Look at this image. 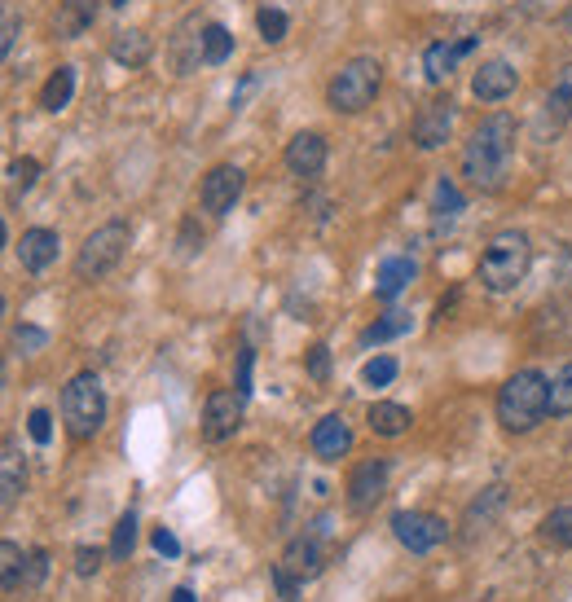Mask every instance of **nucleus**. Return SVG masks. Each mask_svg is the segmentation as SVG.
Listing matches in <instances>:
<instances>
[{
	"label": "nucleus",
	"instance_id": "1",
	"mask_svg": "<svg viewBox=\"0 0 572 602\" xmlns=\"http://www.w3.org/2000/svg\"><path fill=\"white\" fill-rule=\"evenodd\" d=\"M511 154H515V119L489 115L471 132L467 150H462V176H467L480 194H493V189H502L506 172H511Z\"/></svg>",
	"mask_w": 572,
	"mask_h": 602
},
{
	"label": "nucleus",
	"instance_id": "2",
	"mask_svg": "<svg viewBox=\"0 0 572 602\" xmlns=\"http://www.w3.org/2000/svg\"><path fill=\"white\" fill-rule=\"evenodd\" d=\"M550 414V383L542 370H520L502 383L498 392V422L511 436H524Z\"/></svg>",
	"mask_w": 572,
	"mask_h": 602
},
{
	"label": "nucleus",
	"instance_id": "3",
	"mask_svg": "<svg viewBox=\"0 0 572 602\" xmlns=\"http://www.w3.org/2000/svg\"><path fill=\"white\" fill-rule=\"evenodd\" d=\"M528 260H533V247H528V238L520 229L498 233V238H493L489 247H484V255H480L484 291H493V295L515 291V286L524 282V273H528Z\"/></svg>",
	"mask_w": 572,
	"mask_h": 602
},
{
	"label": "nucleus",
	"instance_id": "4",
	"mask_svg": "<svg viewBox=\"0 0 572 602\" xmlns=\"http://www.w3.org/2000/svg\"><path fill=\"white\" fill-rule=\"evenodd\" d=\"M62 422L71 431V440H93L106 422V392H102V378L93 370L75 374L62 392Z\"/></svg>",
	"mask_w": 572,
	"mask_h": 602
},
{
	"label": "nucleus",
	"instance_id": "5",
	"mask_svg": "<svg viewBox=\"0 0 572 602\" xmlns=\"http://www.w3.org/2000/svg\"><path fill=\"white\" fill-rule=\"evenodd\" d=\"M379 84H383V66L374 58H352L335 71V80L326 88V102L344 115H361L374 97H379Z\"/></svg>",
	"mask_w": 572,
	"mask_h": 602
},
{
	"label": "nucleus",
	"instance_id": "6",
	"mask_svg": "<svg viewBox=\"0 0 572 602\" xmlns=\"http://www.w3.org/2000/svg\"><path fill=\"white\" fill-rule=\"evenodd\" d=\"M128 238H132V233H128L124 220H110V225L93 229V233L84 238L80 255H75V273H80L84 282H97V277L115 273L119 260L128 255Z\"/></svg>",
	"mask_w": 572,
	"mask_h": 602
},
{
	"label": "nucleus",
	"instance_id": "7",
	"mask_svg": "<svg viewBox=\"0 0 572 602\" xmlns=\"http://www.w3.org/2000/svg\"><path fill=\"white\" fill-rule=\"evenodd\" d=\"M392 537L401 541L410 554H432L440 541H449V528H445V519L427 515V510H396Z\"/></svg>",
	"mask_w": 572,
	"mask_h": 602
},
{
	"label": "nucleus",
	"instance_id": "8",
	"mask_svg": "<svg viewBox=\"0 0 572 602\" xmlns=\"http://www.w3.org/2000/svg\"><path fill=\"white\" fill-rule=\"evenodd\" d=\"M242 185H247L242 167H234V163H220V167H212V172L203 176V189H198V203H203V211H212V216H225V211H234V203L242 198Z\"/></svg>",
	"mask_w": 572,
	"mask_h": 602
},
{
	"label": "nucleus",
	"instance_id": "9",
	"mask_svg": "<svg viewBox=\"0 0 572 602\" xmlns=\"http://www.w3.org/2000/svg\"><path fill=\"white\" fill-rule=\"evenodd\" d=\"M242 405H247V396L238 392H212L207 396V409H203V436L220 444V440H229L234 431L242 427Z\"/></svg>",
	"mask_w": 572,
	"mask_h": 602
},
{
	"label": "nucleus",
	"instance_id": "10",
	"mask_svg": "<svg viewBox=\"0 0 572 602\" xmlns=\"http://www.w3.org/2000/svg\"><path fill=\"white\" fill-rule=\"evenodd\" d=\"M383 493H388V462H383V457H370V462H361L357 471L348 475V506L352 510H374Z\"/></svg>",
	"mask_w": 572,
	"mask_h": 602
},
{
	"label": "nucleus",
	"instance_id": "11",
	"mask_svg": "<svg viewBox=\"0 0 572 602\" xmlns=\"http://www.w3.org/2000/svg\"><path fill=\"white\" fill-rule=\"evenodd\" d=\"M449 132H454V102H427L423 110H418L414 119V146L418 150H436L449 141Z\"/></svg>",
	"mask_w": 572,
	"mask_h": 602
},
{
	"label": "nucleus",
	"instance_id": "12",
	"mask_svg": "<svg viewBox=\"0 0 572 602\" xmlns=\"http://www.w3.org/2000/svg\"><path fill=\"white\" fill-rule=\"evenodd\" d=\"M515 84H520L515 66L502 62V58H493V62H484L480 71H476V80H471V93H476L480 102H506V97L515 93Z\"/></svg>",
	"mask_w": 572,
	"mask_h": 602
},
{
	"label": "nucleus",
	"instance_id": "13",
	"mask_svg": "<svg viewBox=\"0 0 572 602\" xmlns=\"http://www.w3.org/2000/svg\"><path fill=\"white\" fill-rule=\"evenodd\" d=\"M286 167H291L295 176H304V181L322 176V167H326V141L317 137V132H300V137L286 146Z\"/></svg>",
	"mask_w": 572,
	"mask_h": 602
},
{
	"label": "nucleus",
	"instance_id": "14",
	"mask_svg": "<svg viewBox=\"0 0 572 602\" xmlns=\"http://www.w3.org/2000/svg\"><path fill=\"white\" fill-rule=\"evenodd\" d=\"M282 567H286L291 576H300V581H313V576H322V567H326L322 541H317V537H295L291 545H286V554H282Z\"/></svg>",
	"mask_w": 572,
	"mask_h": 602
},
{
	"label": "nucleus",
	"instance_id": "15",
	"mask_svg": "<svg viewBox=\"0 0 572 602\" xmlns=\"http://www.w3.org/2000/svg\"><path fill=\"white\" fill-rule=\"evenodd\" d=\"M18 260L27 273H44L53 260H58V233L53 229H27L18 242Z\"/></svg>",
	"mask_w": 572,
	"mask_h": 602
},
{
	"label": "nucleus",
	"instance_id": "16",
	"mask_svg": "<svg viewBox=\"0 0 572 602\" xmlns=\"http://www.w3.org/2000/svg\"><path fill=\"white\" fill-rule=\"evenodd\" d=\"M352 449V431H348V422L339 418V414H326L322 422L313 427V453L322 457V462H339Z\"/></svg>",
	"mask_w": 572,
	"mask_h": 602
},
{
	"label": "nucleus",
	"instance_id": "17",
	"mask_svg": "<svg viewBox=\"0 0 572 602\" xmlns=\"http://www.w3.org/2000/svg\"><path fill=\"white\" fill-rule=\"evenodd\" d=\"M476 49V40H458V44H449V40H436V44H427V53H423V71H427V80L432 84H445L449 75H454V66L462 53H471Z\"/></svg>",
	"mask_w": 572,
	"mask_h": 602
},
{
	"label": "nucleus",
	"instance_id": "18",
	"mask_svg": "<svg viewBox=\"0 0 572 602\" xmlns=\"http://www.w3.org/2000/svg\"><path fill=\"white\" fill-rule=\"evenodd\" d=\"M97 9H102V0H62V5H58V18H53V31H58V40L84 36V31L97 22Z\"/></svg>",
	"mask_w": 572,
	"mask_h": 602
},
{
	"label": "nucleus",
	"instance_id": "19",
	"mask_svg": "<svg viewBox=\"0 0 572 602\" xmlns=\"http://www.w3.org/2000/svg\"><path fill=\"white\" fill-rule=\"evenodd\" d=\"M22 488H27V462L18 453V440L5 436V453H0V501H5V510L18 501Z\"/></svg>",
	"mask_w": 572,
	"mask_h": 602
},
{
	"label": "nucleus",
	"instance_id": "20",
	"mask_svg": "<svg viewBox=\"0 0 572 602\" xmlns=\"http://www.w3.org/2000/svg\"><path fill=\"white\" fill-rule=\"evenodd\" d=\"M366 422H370L374 436H388V440H396V436H405V427H410L414 418H410V409L396 405V400H379V405H370Z\"/></svg>",
	"mask_w": 572,
	"mask_h": 602
},
{
	"label": "nucleus",
	"instance_id": "21",
	"mask_svg": "<svg viewBox=\"0 0 572 602\" xmlns=\"http://www.w3.org/2000/svg\"><path fill=\"white\" fill-rule=\"evenodd\" d=\"M414 260H405V255H396V260H383V269H379V282H374V295H379V299H388V304H392V299L396 295H401L405 291V286H410L414 282Z\"/></svg>",
	"mask_w": 572,
	"mask_h": 602
},
{
	"label": "nucleus",
	"instance_id": "22",
	"mask_svg": "<svg viewBox=\"0 0 572 602\" xmlns=\"http://www.w3.org/2000/svg\"><path fill=\"white\" fill-rule=\"evenodd\" d=\"M110 58L128 66V71H137V66L150 62V36L146 31H119L115 44H110Z\"/></svg>",
	"mask_w": 572,
	"mask_h": 602
},
{
	"label": "nucleus",
	"instance_id": "23",
	"mask_svg": "<svg viewBox=\"0 0 572 602\" xmlns=\"http://www.w3.org/2000/svg\"><path fill=\"white\" fill-rule=\"evenodd\" d=\"M75 97V66H58V71L49 75V84L40 88V106L49 110V115H58V110L71 106Z\"/></svg>",
	"mask_w": 572,
	"mask_h": 602
},
{
	"label": "nucleus",
	"instance_id": "24",
	"mask_svg": "<svg viewBox=\"0 0 572 602\" xmlns=\"http://www.w3.org/2000/svg\"><path fill=\"white\" fill-rule=\"evenodd\" d=\"M27 559L31 554H22L14 541L0 545V589H5V594H14L18 585H27Z\"/></svg>",
	"mask_w": 572,
	"mask_h": 602
},
{
	"label": "nucleus",
	"instance_id": "25",
	"mask_svg": "<svg viewBox=\"0 0 572 602\" xmlns=\"http://www.w3.org/2000/svg\"><path fill=\"white\" fill-rule=\"evenodd\" d=\"M546 115L555 119V124H568L572 119V62L564 71L555 75V84H550V97H546Z\"/></svg>",
	"mask_w": 572,
	"mask_h": 602
},
{
	"label": "nucleus",
	"instance_id": "26",
	"mask_svg": "<svg viewBox=\"0 0 572 602\" xmlns=\"http://www.w3.org/2000/svg\"><path fill=\"white\" fill-rule=\"evenodd\" d=\"M542 541L555 550H572V506H559L542 519Z\"/></svg>",
	"mask_w": 572,
	"mask_h": 602
},
{
	"label": "nucleus",
	"instance_id": "27",
	"mask_svg": "<svg viewBox=\"0 0 572 602\" xmlns=\"http://www.w3.org/2000/svg\"><path fill=\"white\" fill-rule=\"evenodd\" d=\"M229 53H234V36H229L220 22H207V27H203V62L207 66H220Z\"/></svg>",
	"mask_w": 572,
	"mask_h": 602
},
{
	"label": "nucleus",
	"instance_id": "28",
	"mask_svg": "<svg viewBox=\"0 0 572 602\" xmlns=\"http://www.w3.org/2000/svg\"><path fill=\"white\" fill-rule=\"evenodd\" d=\"M132 550H137V515L128 510V515H119V523H115V537H110V559L128 563Z\"/></svg>",
	"mask_w": 572,
	"mask_h": 602
},
{
	"label": "nucleus",
	"instance_id": "29",
	"mask_svg": "<svg viewBox=\"0 0 572 602\" xmlns=\"http://www.w3.org/2000/svg\"><path fill=\"white\" fill-rule=\"evenodd\" d=\"M410 330V312H383L379 321L366 330V343H383V339H396V334Z\"/></svg>",
	"mask_w": 572,
	"mask_h": 602
},
{
	"label": "nucleus",
	"instance_id": "30",
	"mask_svg": "<svg viewBox=\"0 0 572 602\" xmlns=\"http://www.w3.org/2000/svg\"><path fill=\"white\" fill-rule=\"evenodd\" d=\"M550 414H555V418L572 414V361L559 370L555 383H550Z\"/></svg>",
	"mask_w": 572,
	"mask_h": 602
},
{
	"label": "nucleus",
	"instance_id": "31",
	"mask_svg": "<svg viewBox=\"0 0 572 602\" xmlns=\"http://www.w3.org/2000/svg\"><path fill=\"white\" fill-rule=\"evenodd\" d=\"M256 27H260V40L278 44V40H286V27H291V22H286L282 9H269V5H264L260 14H256Z\"/></svg>",
	"mask_w": 572,
	"mask_h": 602
},
{
	"label": "nucleus",
	"instance_id": "32",
	"mask_svg": "<svg viewBox=\"0 0 572 602\" xmlns=\"http://www.w3.org/2000/svg\"><path fill=\"white\" fill-rule=\"evenodd\" d=\"M36 176H40L36 159H14V163H9V185H14V194H27V189L36 185Z\"/></svg>",
	"mask_w": 572,
	"mask_h": 602
},
{
	"label": "nucleus",
	"instance_id": "33",
	"mask_svg": "<svg viewBox=\"0 0 572 602\" xmlns=\"http://www.w3.org/2000/svg\"><path fill=\"white\" fill-rule=\"evenodd\" d=\"M361 378H366V387H388L396 378V361H392V356H374V361H366Z\"/></svg>",
	"mask_w": 572,
	"mask_h": 602
},
{
	"label": "nucleus",
	"instance_id": "34",
	"mask_svg": "<svg viewBox=\"0 0 572 602\" xmlns=\"http://www.w3.org/2000/svg\"><path fill=\"white\" fill-rule=\"evenodd\" d=\"M273 585H278L282 602H304V581H300V576H291V572H286L282 563L273 567Z\"/></svg>",
	"mask_w": 572,
	"mask_h": 602
},
{
	"label": "nucleus",
	"instance_id": "35",
	"mask_svg": "<svg viewBox=\"0 0 572 602\" xmlns=\"http://www.w3.org/2000/svg\"><path fill=\"white\" fill-rule=\"evenodd\" d=\"M436 211H440V216H458V211H462V194L454 189V181L436 185Z\"/></svg>",
	"mask_w": 572,
	"mask_h": 602
},
{
	"label": "nucleus",
	"instance_id": "36",
	"mask_svg": "<svg viewBox=\"0 0 572 602\" xmlns=\"http://www.w3.org/2000/svg\"><path fill=\"white\" fill-rule=\"evenodd\" d=\"M27 431H31V440H36V444H49V440H53V418H49V409H31V414H27Z\"/></svg>",
	"mask_w": 572,
	"mask_h": 602
},
{
	"label": "nucleus",
	"instance_id": "37",
	"mask_svg": "<svg viewBox=\"0 0 572 602\" xmlns=\"http://www.w3.org/2000/svg\"><path fill=\"white\" fill-rule=\"evenodd\" d=\"M14 343H18V348L31 356V352H40L44 343H49V334H44V330H36V326H18V330H14Z\"/></svg>",
	"mask_w": 572,
	"mask_h": 602
},
{
	"label": "nucleus",
	"instance_id": "38",
	"mask_svg": "<svg viewBox=\"0 0 572 602\" xmlns=\"http://www.w3.org/2000/svg\"><path fill=\"white\" fill-rule=\"evenodd\" d=\"M326 374H330V352L317 343V348H308V378H313V383H326Z\"/></svg>",
	"mask_w": 572,
	"mask_h": 602
},
{
	"label": "nucleus",
	"instance_id": "39",
	"mask_svg": "<svg viewBox=\"0 0 572 602\" xmlns=\"http://www.w3.org/2000/svg\"><path fill=\"white\" fill-rule=\"evenodd\" d=\"M97 567H102V550H88V545H80V550H75V576H93Z\"/></svg>",
	"mask_w": 572,
	"mask_h": 602
},
{
	"label": "nucleus",
	"instance_id": "40",
	"mask_svg": "<svg viewBox=\"0 0 572 602\" xmlns=\"http://www.w3.org/2000/svg\"><path fill=\"white\" fill-rule=\"evenodd\" d=\"M44 576H49V554H44V550H31V559H27V585L36 589Z\"/></svg>",
	"mask_w": 572,
	"mask_h": 602
},
{
	"label": "nucleus",
	"instance_id": "41",
	"mask_svg": "<svg viewBox=\"0 0 572 602\" xmlns=\"http://www.w3.org/2000/svg\"><path fill=\"white\" fill-rule=\"evenodd\" d=\"M154 550H159L163 559H181V541L172 537V528H154Z\"/></svg>",
	"mask_w": 572,
	"mask_h": 602
},
{
	"label": "nucleus",
	"instance_id": "42",
	"mask_svg": "<svg viewBox=\"0 0 572 602\" xmlns=\"http://www.w3.org/2000/svg\"><path fill=\"white\" fill-rule=\"evenodd\" d=\"M251 361H256V352L242 348V352H238V392H242V396H251Z\"/></svg>",
	"mask_w": 572,
	"mask_h": 602
},
{
	"label": "nucleus",
	"instance_id": "43",
	"mask_svg": "<svg viewBox=\"0 0 572 602\" xmlns=\"http://www.w3.org/2000/svg\"><path fill=\"white\" fill-rule=\"evenodd\" d=\"M14 40H18V14H14V9H5V36H0V49H5V58L14 53Z\"/></svg>",
	"mask_w": 572,
	"mask_h": 602
},
{
	"label": "nucleus",
	"instance_id": "44",
	"mask_svg": "<svg viewBox=\"0 0 572 602\" xmlns=\"http://www.w3.org/2000/svg\"><path fill=\"white\" fill-rule=\"evenodd\" d=\"M251 88H256V75L247 71V75H242V84H238V93H234V110H238L242 102H247V93H251Z\"/></svg>",
	"mask_w": 572,
	"mask_h": 602
},
{
	"label": "nucleus",
	"instance_id": "45",
	"mask_svg": "<svg viewBox=\"0 0 572 602\" xmlns=\"http://www.w3.org/2000/svg\"><path fill=\"white\" fill-rule=\"evenodd\" d=\"M172 602H198V598L190 594V589H176V594H172Z\"/></svg>",
	"mask_w": 572,
	"mask_h": 602
},
{
	"label": "nucleus",
	"instance_id": "46",
	"mask_svg": "<svg viewBox=\"0 0 572 602\" xmlns=\"http://www.w3.org/2000/svg\"><path fill=\"white\" fill-rule=\"evenodd\" d=\"M564 27H568V31H572V9H568V14H564Z\"/></svg>",
	"mask_w": 572,
	"mask_h": 602
},
{
	"label": "nucleus",
	"instance_id": "47",
	"mask_svg": "<svg viewBox=\"0 0 572 602\" xmlns=\"http://www.w3.org/2000/svg\"><path fill=\"white\" fill-rule=\"evenodd\" d=\"M110 5H128V0H110Z\"/></svg>",
	"mask_w": 572,
	"mask_h": 602
}]
</instances>
